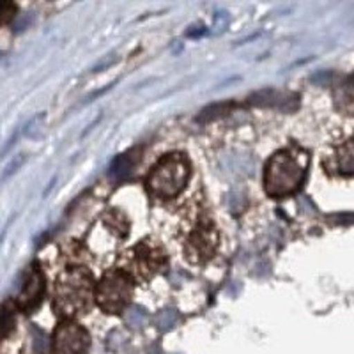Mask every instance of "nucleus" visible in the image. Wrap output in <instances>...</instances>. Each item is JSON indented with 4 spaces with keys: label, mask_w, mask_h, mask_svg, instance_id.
Wrapping results in <instances>:
<instances>
[{
    "label": "nucleus",
    "mask_w": 354,
    "mask_h": 354,
    "mask_svg": "<svg viewBox=\"0 0 354 354\" xmlns=\"http://www.w3.org/2000/svg\"><path fill=\"white\" fill-rule=\"evenodd\" d=\"M296 100L298 97L290 96V94L278 93L274 88H264V91H259V93L250 97V103H254L257 106H278V109L292 110L294 106L298 105Z\"/></svg>",
    "instance_id": "nucleus-9"
},
{
    "label": "nucleus",
    "mask_w": 354,
    "mask_h": 354,
    "mask_svg": "<svg viewBox=\"0 0 354 354\" xmlns=\"http://www.w3.org/2000/svg\"><path fill=\"white\" fill-rule=\"evenodd\" d=\"M218 246V234L211 221H201L185 241V255L189 262L202 264L209 261Z\"/></svg>",
    "instance_id": "nucleus-6"
},
{
    "label": "nucleus",
    "mask_w": 354,
    "mask_h": 354,
    "mask_svg": "<svg viewBox=\"0 0 354 354\" xmlns=\"http://www.w3.org/2000/svg\"><path fill=\"white\" fill-rule=\"evenodd\" d=\"M12 324H15V319L9 310H0V337H6V335L11 331Z\"/></svg>",
    "instance_id": "nucleus-13"
},
{
    "label": "nucleus",
    "mask_w": 354,
    "mask_h": 354,
    "mask_svg": "<svg viewBox=\"0 0 354 354\" xmlns=\"http://www.w3.org/2000/svg\"><path fill=\"white\" fill-rule=\"evenodd\" d=\"M167 266V254L158 243L145 239L129 252L128 270H122L137 280H149Z\"/></svg>",
    "instance_id": "nucleus-5"
},
{
    "label": "nucleus",
    "mask_w": 354,
    "mask_h": 354,
    "mask_svg": "<svg viewBox=\"0 0 354 354\" xmlns=\"http://www.w3.org/2000/svg\"><path fill=\"white\" fill-rule=\"evenodd\" d=\"M25 158H27V156H25V154H18V156L15 158V160H12L8 167H6V172H4V176H2V179H8V177L11 176V174L17 172V170L20 169L21 165H24Z\"/></svg>",
    "instance_id": "nucleus-15"
},
{
    "label": "nucleus",
    "mask_w": 354,
    "mask_h": 354,
    "mask_svg": "<svg viewBox=\"0 0 354 354\" xmlns=\"http://www.w3.org/2000/svg\"><path fill=\"white\" fill-rule=\"evenodd\" d=\"M93 290L94 282L88 271L82 268L64 271L55 282V310L66 317L84 314L93 301Z\"/></svg>",
    "instance_id": "nucleus-2"
},
{
    "label": "nucleus",
    "mask_w": 354,
    "mask_h": 354,
    "mask_svg": "<svg viewBox=\"0 0 354 354\" xmlns=\"http://www.w3.org/2000/svg\"><path fill=\"white\" fill-rule=\"evenodd\" d=\"M17 12V6L11 4V2H0V25L8 24Z\"/></svg>",
    "instance_id": "nucleus-14"
},
{
    "label": "nucleus",
    "mask_w": 354,
    "mask_h": 354,
    "mask_svg": "<svg viewBox=\"0 0 354 354\" xmlns=\"http://www.w3.org/2000/svg\"><path fill=\"white\" fill-rule=\"evenodd\" d=\"M308 169L306 153L280 151L268 161L264 172V186L270 197L280 198L292 195L303 185Z\"/></svg>",
    "instance_id": "nucleus-1"
},
{
    "label": "nucleus",
    "mask_w": 354,
    "mask_h": 354,
    "mask_svg": "<svg viewBox=\"0 0 354 354\" xmlns=\"http://www.w3.org/2000/svg\"><path fill=\"white\" fill-rule=\"evenodd\" d=\"M340 156H342V161H340V170L344 174H353V144L351 140L346 142L344 147H340Z\"/></svg>",
    "instance_id": "nucleus-12"
},
{
    "label": "nucleus",
    "mask_w": 354,
    "mask_h": 354,
    "mask_svg": "<svg viewBox=\"0 0 354 354\" xmlns=\"http://www.w3.org/2000/svg\"><path fill=\"white\" fill-rule=\"evenodd\" d=\"M88 346V333L77 322L64 321L53 333V354H87Z\"/></svg>",
    "instance_id": "nucleus-7"
},
{
    "label": "nucleus",
    "mask_w": 354,
    "mask_h": 354,
    "mask_svg": "<svg viewBox=\"0 0 354 354\" xmlns=\"http://www.w3.org/2000/svg\"><path fill=\"white\" fill-rule=\"evenodd\" d=\"M230 109H232V105H230V103H216V105H211V106H207V109L202 110V112L198 113L197 121L198 122H209V121H213V119H218V117L225 115Z\"/></svg>",
    "instance_id": "nucleus-10"
},
{
    "label": "nucleus",
    "mask_w": 354,
    "mask_h": 354,
    "mask_svg": "<svg viewBox=\"0 0 354 354\" xmlns=\"http://www.w3.org/2000/svg\"><path fill=\"white\" fill-rule=\"evenodd\" d=\"M133 298V280L122 270H112L101 278L96 301L106 314H121Z\"/></svg>",
    "instance_id": "nucleus-4"
},
{
    "label": "nucleus",
    "mask_w": 354,
    "mask_h": 354,
    "mask_svg": "<svg viewBox=\"0 0 354 354\" xmlns=\"http://www.w3.org/2000/svg\"><path fill=\"white\" fill-rule=\"evenodd\" d=\"M44 292V280L41 271L37 270V266H34L32 270L27 273V280H25L24 287H21V292L18 296V306L25 312H30V310L36 308L37 305L43 299Z\"/></svg>",
    "instance_id": "nucleus-8"
},
{
    "label": "nucleus",
    "mask_w": 354,
    "mask_h": 354,
    "mask_svg": "<svg viewBox=\"0 0 354 354\" xmlns=\"http://www.w3.org/2000/svg\"><path fill=\"white\" fill-rule=\"evenodd\" d=\"M189 176L192 169L185 154H167L151 169L147 176V189L156 198H174L185 189Z\"/></svg>",
    "instance_id": "nucleus-3"
},
{
    "label": "nucleus",
    "mask_w": 354,
    "mask_h": 354,
    "mask_svg": "<svg viewBox=\"0 0 354 354\" xmlns=\"http://www.w3.org/2000/svg\"><path fill=\"white\" fill-rule=\"evenodd\" d=\"M135 158H133V153H126L117 156L112 163V174L113 176H121V174H129L131 169L135 167Z\"/></svg>",
    "instance_id": "nucleus-11"
}]
</instances>
